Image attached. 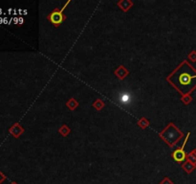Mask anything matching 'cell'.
<instances>
[{"label": "cell", "instance_id": "obj_3", "mask_svg": "<svg viewBox=\"0 0 196 184\" xmlns=\"http://www.w3.org/2000/svg\"><path fill=\"white\" fill-rule=\"evenodd\" d=\"M120 102H121L122 104H124V105L129 104V103L131 102V97H130V95L127 94V93H124V94L121 96V98H120Z\"/></svg>", "mask_w": 196, "mask_h": 184}, {"label": "cell", "instance_id": "obj_5", "mask_svg": "<svg viewBox=\"0 0 196 184\" xmlns=\"http://www.w3.org/2000/svg\"><path fill=\"white\" fill-rule=\"evenodd\" d=\"M12 184H16V183H12Z\"/></svg>", "mask_w": 196, "mask_h": 184}, {"label": "cell", "instance_id": "obj_4", "mask_svg": "<svg viewBox=\"0 0 196 184\" xmlns=\"http://www.w3.org/2000/svg\"><path fill=\"white\" fill-rule=\"evenodd\" d=\"M4 179H5V176H4L1 173H0V183H1Z\"/></svg>", "mask_w": 196, "mask_h": 184}, {"label": "cell", "instance_id": "obj_2", "mask_svg": "<svg viewBox=\"0 0 196 184\" xmlns=\"http://www.w3.org/2000/svg\"><path fill=\"white\" fill-rule=\"evenodd\" d=\"M174 158L177 161H183L185 159V153L183 150H179L174 154Z\"/></svg>", "mask_w": 196, "mask_h": 184}, {"label": "cell", "instance_id": "obj_1", "mask_svg": "<svg viewBox=\"0 0 196 184\" xmlns=\"http://www.w3.org/2000/svg\"><path fill=\"white\" fill-rule=\"evenodd\" d=\"M173 78H175L173 81L175 85L184 93H188L196 87V71L188 63L182 65Z\"/></svg>", "mask_w": 196, "mask_h": 184}]
</instances>
